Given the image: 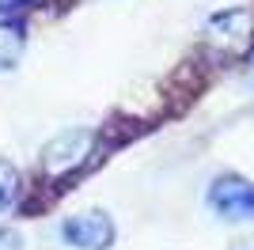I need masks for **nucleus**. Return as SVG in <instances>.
<instances>
[{
    "mask_svg": "<svg viewBox=\"0 0 254 250\" xmlns=\"http://www.w3.org/2000/svg\"><path fill=\"white\" fill-rule=\"evenodd\" d=\"M91 148H95V129H87V125L61 129V133L42 148L38 167H42V175H50V178H64L68 171H76L80 163H87Z\"/></svg>",
    "mask_w": 254,
    "mask_h": 250,
    "instance_id": "1",
    "label": "nucleus"
},
{
    "mask_svg": "<svg viewBox=\"0 0 254 250\" xmlns=\"http://www.w3.org/2000/svg\"><path fill=\"white\" fill-rule=\"evenodd\" d=\"M57 235L72 250H110L118 243V228L106 208H84V212L64 216L57 224Z\"/></svg>",
    "mask_w": 254,
    "mask_h": 250,
    "instance_id": "2",
    "label": "nucleus"
},
{
    "mask_svg": "<svg viewBox=\"0 0 254 250\" xmlns=\"http://www.w3.org/2000/svg\"><path fill=\"white\" fill-rule=\"evenodd\" d=\"M209 208L228 224H254V182L243 175H216L205 193Z\"/></svg>",
    "mask_w": 254,
    "mask_h": 250,
    "instance_id": "3",
    "label": "nucleus"
},
{
    "mask_svg": "<svg viewBox=\"0 0 254 250\" xmlns=\"http://www.w3.org/2000/svg\"><path fill=\"white\" fill-rule=\"evenodd\" d=\"M27 53V23L0 19V72H11Z\"/></svg>",
    "mask_w": 254,
    "mask_h": 250,
    "instance_id": "4",
    "label": "nucleus"
},
{
    "mask_svg": "<svg viewBox=\"0 0 254 250\" xmlns=\"http://www.w3.org/2000/svg\"><path fill=\"white\" fill-rule=\"evenodd\" d=\"M19 193H23V175H19V167L8 163V159H0V216H4L15 201H19Z\"/></svg>",
    "mask_w": 254,
    "mask_h": 250,
    "instance_id": "5",
    "label": "nucleus"
},
{
    "mask_svg": "<svg viewBox=\"0 0 254 250\" xmlns=\"http://www.w3.org/2000/svg\"><path fill=\"white\" fill-rule=\"evenodd\" d=\"M34 4H42V0H0V19H15L19 11L34 8Z\"/></svg>",
    "mask_w": 254,
    "mask_h": 250,
    "instance_id": "6",
    "label": "nucleus"
},
{
    "mask_svg": "<svg viewBox=\"0 0 254 250\" xmlns=\"http://www.w3.org/2000/svg\"><path fill=\"white\" fill-rule=\"evenodd\" d=\"M0 250H23V235H19V228H8V224H0Z\"/></svg>",
    "mask_w": 254,
    "mask_h": 250,
    "instance_id": "7",
    "label": "nucleus"
}]
</instances>
